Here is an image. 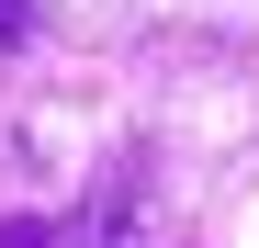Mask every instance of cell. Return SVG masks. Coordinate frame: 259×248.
I'll use <instances>...</instances> for the list:
<instances>
[{"label":"cell","mask_w":259,"mask_h":248,"mask_svg":"<svg viewBox=\"0 0 259 248\" xmlns=\"http://www.w3.org/2000/svg\"><path fill=\"white\" fill-rule=\"evenodd\" d=\"M23 34H34V12H23V0H0V46H23Z\"/></svg>","instance_id":"cell-3"},{"label":"cell","mask_w":259,"mask_h":248,"mask_svg":"<svg viewBox=\"0 0 259 248\" xmlns=\"http://www.w3.org/2000/svg\"><path fill=\"white\" fill-rule=\"evenodd\" d=\"M0 248H68V237H57L46 215H0Z\"/></svg>","instance_id":"cell-2"},{"label":"cell","mask_w":259,"mask_h":248,"mask_svg":"<svg viewBox=\"0 0 259 248\" xmlns=\"http://www.w3.org/2000/svg\"><path fill=\"white\" fill-rule=\"evenodd\" d=\"M136 158H113V181H102V203H91V248H147V226H136Z\"/></svg>","instance_id":"cell-1"}]
</instances>
